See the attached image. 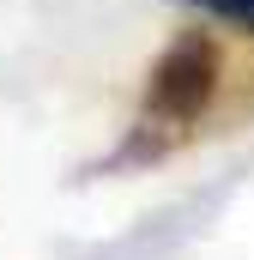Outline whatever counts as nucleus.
I'll return each mask as SVG.
<instances>
[{
  "instance_id": "1",
  "label": "nucleus",
  "mask_w": 254,
  "mask_h": 260,
  "mask_svg": "<svg viewBox=\"0 0 254 260\" xmlns=\"http://www.w3.org/2000/svg\"><path fill=\"white\" fill-rule=\"evenodd\" d=\"M218 79H224L218 37L212 30H182L157 55L151 79H145V97H139V115H133L127 139L115 145L109 170H121V164H157L170 145H182L206 121V109L218 97Z\"/></svg>"
},
{
  "instance_id": "2",
  "label": "nucleus",
  "mask_w": 254,
  "mask_h": 260,
  "mask_svg": "<svg viewBox=\"0 0 254 260\" xmlns=\"http://www.w3.org/2000/svg\"><path fill=\"white\" fill-rule=\"evenodd\" d=\"M200 6L206 18H218V24H236V30H254V0H188Z\"/></svg>"
}]
</instances>
